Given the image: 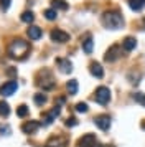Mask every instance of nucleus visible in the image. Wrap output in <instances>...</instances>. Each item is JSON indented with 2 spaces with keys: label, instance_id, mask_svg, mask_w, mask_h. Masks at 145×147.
I'll list each match as a JSON object with an SVG mask.
<instances>
[{
  "label": "nucleus",
  "instance_id": "nucleus-1",
  "mask_svg": "<svg viewBox=\"0 0 145 147\" xmlns=\"http://www.w3.org/2000/svg\"><path fill=\"white\" fill-rule=\"evenodd\" d=\"M28 51H30V45H28L25 40H20V38L13 40L12 43L8 45V48H7L8 56L17 58V60H23L26 55H28Z\"/></svg>",
  "mask_w": 145,
  "mask_h": 147
},
{
  "label": "nucleus",
  "instance_id": "nucleus-2",
  "mask_svg": "<svg viewBox=\"0 0 145 147\" xmlns=\"http://www.w3.org/2000/svg\"><path fill=\"white\" fill-rule=\"evenodd\" d=\"M102 25H104L107 30H119V28L124 27V18L120 12L117 10H109L102 15Z\"/></svg>",
  "mask_w": 145,
  "mask_h": 147
},
{
  "label": "nucleus",
  "instance_id": "nucleus-3",
  "mask_svg": "<svg viewBox=\"0 0 145 147\" xmlns=\"http://www.w3.org/2000/svg\"><path fill=\"white\" fill-rule=\"evenodd\" d=\"M36 84H38L41 89H48V91H51L54 89V78H53V74L48 71V69H43V71H40L38 76H36Z\"/></svg>",
  "mask_w": 145,
  "mask_h": 147
},
{
  "label": "nucleus",
  "instance_id": "nucleus-4",
  "mask_svg": "<svg viewBox=\"0 0 145 147\" xmlns=\"http://www.w3.org/2000/svg\"><path fill=\"white\" fill-rule=\"evenodd\" d=\"M94 98H96V102H97V104H101V106H107L109 101H111V91H109V88H105V86L97 88V91H96V94H94Z\"/></svg>",
  "mask_w": 145,
  "mask_h": 147
},
{
  "label": "nucleus",
  "instance_id": "nucleus-5",
  "mask_svg": "<svg viewBox=\"0 0 145 147\" xmlns=\"http://www.w3.org/2000/svg\"><path fill=\"white\" fill-rule=\"evenodd\" d=\"M94 124H96L101 131H109V127H111V116H109V114L97 116V117L94 119Z\"/></svg>",
  "mask_w": 145,
  "mask_h": 147
},
{
  "label": "nucleus",
  "instance_id": "nucleus-6",
  "mask_svg": "<svg viewBox=\"0 0 145 147\" xmlns=\"http://www.w3.org/2000/svg\"><path fill=\"white\" fill-rule=\"evenodd\" d=\"M53 41H56V43H66V41H69V35L63 32V30H59V28H54L51 30V33H50Z\"/></svg>",
  "mask_w": 145,
  "mask_h": 147
},
{
  "label": "nucleus",
  "instance_id": "nucleus-7",
  "mask_svg": "<svg viewBox=\"0 0 145 147\" xmlns=\"http://www.w3.org/2000/svg\"><path fill=\"white\" fill-rule=\"evenodd\" d=\"M17 88H18V83L13 80V81H8V83H5L3 86L0 88V94L2 96H5V98H8V96H12L15 91H17Z\"/></svg>",
  "mask_w": 145,
  "mask_h": 147
},
{
  "label": "nucleus",
  "instance_id": "nucleus-8",
  "mask_svg": "<svg viewBox=\"0 0 145 147\" xmlns=\"http://www.w3.org/2000/svg\"><path fill=\"white\" fill-rule=\"evenodd\" d=\"M79 147H96L97 146V140H96V136L94 134H86L83 136L78 142Z\"/></svg>",
  "mask_w": 145,
  "mask_h": 147
},
{
  "label": "nucleus",
  "instance_id": "nucleus-9",
  "mask_svg": "<svg viewBox=\"0 0 145 147\" xmlns=\"http://www.w3.org/2000/svg\"><path fill=\"white\" fill-rule=\"evenodd\" d=\"M56 65H58L59 71H61L63 74H69V73L72 71V65H71V61H69V60L58 58V60H56Z\"/></svg>",
  "mask_w": 145,
  "mask_h": 147
},
{
  "label": "nucleus",
  "instance_id": "nucleus-10",
  "mask_svg": "<svg viewBox=\"0 0 145 147\" xmlns=\"http://www.w3.org/2000/svg\"><path fill=\"white\" fill-rule=\"evenodd\" d=\"M40 126H41V124H40L38 121H28V122H25V124L21 126V131L25 134H35L40 129Z\"/></svg>",
  "mask_w": 145,
  "mask_h": 147
},
{
  "label": "nucleus",
  "instance_id": "nucleus-11",
  "mask_svg": "<svg viewBox=\"0 0 145 147\" xmlns=\"http://www.w3.org/2000/svg\"><path fill=\"white\" fill-rule=\"evenodd\" d=\"M59 113H61V106L58 104V106H54L51 111H50V113L45 116V119H43V124H45V126H46V124H51L53 121H54V119H56V117L59 116Z\"/></svg>",
  "mask_w": 145,
  "mask_h": 147
},
{
  "label": "nucleus",
  "instance_id": "nucleus-12",
  "mask_svg": "<svg viewBox=\"0 0 145 147\" xmlns=\"http://www.w3.org/2000/svg\"><path fill=\"white\" fill-rule=\"evenodd\" d=\"M122 47H124V51H127V53L134 51V50L137 48V40H135V36H125L124 41H122Z\"/></svg>",
  "mask_w": 145,
  "mask_h": 147
},
{
  "label": "nucleus",
  "instance_id": "nucleus-13",
  "mask_svg": "<svg viewBox=\"0 0 145 147\" xmlns=\"http://www.w3.org/2000/svg\"><path fill=\"white\" fill-rule=\"evenodd\" d=\"M117 58H119V47L117 45H114V47H111L109 50H107V53L104 55V61L112 63V61H115Z\"/></svg>",
  "mask_w": 145,
  "mask_h": 147
},
{
  "label": "nucleus",
  "instance_id": "nucleus-14",
  "mask_svg": "<svg viewBox=\"0 0 145 147\" xmlns=\"http://www.w3.org/2000/svg\"><path fill=\"white\" fill-rule=\"evenodd\" d=\"M89 71H91V74L94 78H102L104 76V69H102V66L99 65L97 61H92L89 65Z\"/></svg>",
  "mask_w": 145,
  "mask_h": 147
},
{
  "label": "nucleus",
  "instance_id": "nucleus-15",
  "mask_svg": "<svg viewBox=\"0 0 145 147\" xmlns=\"http://www.w3.org/2000/svg\"><path fill=\"white\" fill-rule=\"evenodd\" d=\"M26 35H28V36H30V38H32V40H40V38H41V28L40 27H36V25H32V27L28 28V30H26Z\"/></svg>",
  "mask_w": 145,
  "mask_h": 147
},
{
  "label": "nucleus",
  "instance_id": "nucleus-16",
  "mask_svg": "<svg viewBox=\"0 0 145 147\" xmlns=\"http://www.w3.org/2000/svg\"><path fill=\"white\" fill-rule=\"evenodd\" d=\"M83 50H84L86 55L92 53V50H94V40H92V36H87V38L83 41Z\"/></svg>",
  "mask_w": 145,
  "mask_h": 147
},
{
  "label": "nucleus",
  "instance_id": "nucleus-17",
  "mask_svg": "<svg viewBox=\"0 0 145 147\" xmlns=\"http://www.w3.org/2000/svg\"><path fill=\"white\" fill-rule=\"evenodd\" d=\"M129 7L134 12H140L145 7V0H129Z\"/></svg>",
  "mask_w": 145,
  "mask_h": 147
},
{
  "label": "nucleus",
  "instance_id": "nucleus-18",
  "mask_svg": "<svg viewBox=\"0 0 145 147\" xmlns=\"http://www.w3.org/2000/svg\"><path fill=\"white\" fill-rule=\"evenodd\" d=\"M46 147H66V140L59 139V137H53V139L48 140Z\"/></svg>",
  "mask_w": 145,
  "mask_h": 147
},
{
  "label": "nucleus",
  "instance_id": "nucleus-19",
  "mask_svg": "<svg viewBox=\"0 0 145 147\" xmlns=\"http://www.w3.org/2000/svg\"><path fill=\"white\" fill-rule=\"evenodd\" d=\"M51 7L54 8V10H68L69 8V5H68V2H64V0H51Z\"/></svg>",
  "mask_w": 145,
  "mask_h": 147
},
{
  "label": "nucleus",
  "instance_id": "nucleus-20",
  "mask_svg": "<svg viewBox=\"0 0 145 147\" xmlns=\"http://www.w3.org/2000/svg\"><path fill=\"white\" fill-rule=\"evenodd\" d=\"M66 89H68V93L69 94H76L78 93V81L76 80H69L66 83Z\"/></svg>",
  "mask_w": 145,
  "mask_h": 147
},
{
  "label": "nucleus",
  "instance_id": "nucleus-21",
  "mask_svg": "<svg viewBox=\"0 0 145 147\" xmlns=\"http://www.w3.org/2000/svg\"><path fill=\"white\" fill-rule=\"evenodd\" d=\"M21 22H25V23H32L33 20H35V13L33 12H30V10H26V12H23L21 13Z\"/></svg>",
  "mask_w": 145,
  "mask_h": 147
},
{
  "label": "nucleus",
  "instance_id": "nucleus-22",
  "mask_svg": "<svg viewBox=\"0 0 145 147\" xmlns=\"http://www.w3.org/2000/svg\"><path fill=\"white\" fill-rule=\"evenodd\" d=\"M10 114V106L7 104V101H0V116L7 117Z\"/></svg>",
  "mask_w": 145,
  "mask_h": 147
},
{
  "label": "nucleus",
  "instance_id": "nucleus-23",
  "mask_svg": "<svg viewBox=\"0 0 145 147\" xmlns=\"http://www.w3.org/2000/svg\"><path fill=\"white\" fill-rule=\"evenodd\" d=\"M132 98L137 101L138 104H142V106L145 107V94L140 93V91H135V93H132Z\"/></svg>",
  "mask_w": 145,
  "mask_h": 147
},
{
  "label": "nucleus",
  "instance_id": "nucleus-24",
  "mask_svg": "<svg viewBox=\"0 0 145 147\" xmlns=\"http://www.w3.org/2000/svg\"><path fill=\"white\" fill-rule=\"evenodd\" d=\"M28 106L26 104H20L18 106V109H17V114H18V117H26L28 116Z\"/></svg>",
  "mask_w": 145,
  "mask_h": 147
},
{
  "label": "nucleus",
  "instance_id": "nucleus-25",
  "mask_svg": "<svg viewBox=\"0 0 145 147\" xmlns=\"http://www.w3.org/2000/svg\"><path fill=\"white\" fill-rule=\"evenodd\" d=\"M33 99H35V102H36L38 106H43V104L46 102V94L38 93V94H35V98H33Z\"/></svg>",
  "mask_w": 145,
  "mask_h": 147
},
{
  "label": "nucleus",
  "instance_id": "nucleus-26",
  "mask_svg": "<svg viewBox=\"0 0 145 147\" xmlns=\"http://www.w3.org/2000/svg\"><path fill=\"white\" fill-rule=\"evenodd\" d=\"M43 15H45L46 20H54V18H56V10H54V8H46Z\"/></svg>",
  "mask_w": 145,
  "mask_h": 147
},
{
  "label": "nucleus",
  "instance_id": "nucleus-27",
  "mask_svg": "<svg viewBox=\"0 0 145 147\" xmlns=\"http://www.w3.org/2000/svg\"><path fill=\"white\" fill-rule=\"evenodd\" d=\"M0 134H2V136H10V134H12V129H10V126L2 124V126H0Z\"/></svg>",
  "mask_w": 145,
  "mask_h": 147
},
{
  "label": "nucleus",
  "instance_id": "nucleus-28",
  "mask_svg": "<svg viewBox=\"0 0 145 147\" xmlns=\"http://www.w3.org/2000/svg\"><path fill=\"white\" fill-rule=\"evenodd\" d=\"M76 111H78V113H86V111H87V104H86V102L76 104Z\"/></svg>",
  "mask_w": 145,
  "mask_h": 147
},
{
  "label": "nucleus",
  "instance_id": "nucleus-29",
  "mask_svg": "<svg viewBox=\"0 0 145 147\" xmlns=\"http://www.w3.org/2000/svg\"><path fill=\"white\" fill-rule=\"evenodd\" d=\"M10 3H12V0H0V7H2V10H8Z\"/></svg>",
  "mask_w": 145,
  "mask_h": 147
},
{
  "label": "nucleus",
  "instance_id": "nucleus-30",
  "mask_svg": "<svg viewBox=\"0 0 145 147\" xmlns=\"http://www.w3.org/2000/svg\"><path fill=\"white\" fill-rule=\"evenodd\" d=\"M76 124H78V119L76 117H69V119L66 121V126L68 127H72V126H76Z\"/></svg>",
  "mask_w": 145,
  "mask_h": 147
},
{
  "label": "nucleus",
  "instance_id": "nucleus-31",
  "mask_svg": "<svg viewBox=\"0 0 145 147\" xmlns=\"http://www.w3.org/2000/svg\"><path fill=\"white\" fill-rule=\"evenodd\" d=\"M8 73H10V76H17V69H15V68H8Z\"/></svg>",
  "mask_w": 145,
  "mask_h": 147
},
{
  "label": "nucleus",
  "instance_id": "nucleus-32",
  "mask_svg": "<svg viewBox=\"0 0 145 147\" xmlns=\"http://www.w3.org/2000/svg\"><path fill=\"white\" fill-rule=\"evenodd\" d=\"M96 147H97V146H96ZM99 147H112V146H99Z\"/></svg>",
  "mask_w": 145,
  "mask_h": 147
},
{
  "label": "nucleus",
  "instance_id": "nucleus-33",
  "mask_svg": "<svg viewBox=\"0 0 145 147\" xmlns=\"http://www.w3.org/2000/svg\"><path fill=\"white\" fill-rule=\"evenodd\" d=\"M142 126H144V129H145V121H144V122H142Z\"/></svg>",
  "mask_w": 145,
  "mask_h": 147
}]
</instances>
